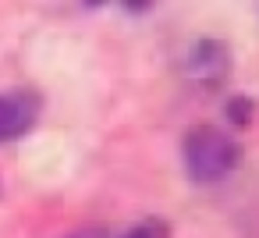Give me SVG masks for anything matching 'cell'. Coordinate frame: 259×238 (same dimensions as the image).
Wrapping results in <instances>:
<instances>
[{"mask_svg": "<svg viewBox=\"0 0 259 238\" xmlns=\"http://www.w3.org/2000/svg\"><path fill=\"white\" fill-rule=\"evenodd\" d=\"M238 142L213 128V125H195L188 128L185 142H181V160H185V174L195 181V185H213L220 178H227L234 167H238Z\"/></svg>", "mask_w": 259, "mask_h": 238, "instance_id": "1", "label": "cell"}, {"mask_svg": "<svg viewBox=\"0 0 259 238\" xmlns=\"http://www.w3.org/2000/svg\"><path fill=\"white\" fill-rule=\"evenodd\" d=\"M39 117V100L25 89L15 93H0V142H15L22 139Z\"/></svg>", "mask_w": 259, "mask_h": 238, "instance_id": "2", "label": "cell"}, {"mask_svg": "<svg viewBox=\"0 0 259 238\" xmlns=\"http://www.w3.org/2000/svg\"><path fill=\"white\" fill-rule=\"evenodd\" d=\"M121 238H170V224L163 217H149V220H139L135 227H128Z\"/></svg>", "mask_w": 259, "mask_h": 238, "instance_id": "3", "label": "cell"}, {"mask_svg": "<svg viewBox=\"0 0 259 238\" xmlns=\"http://www.w3.org/2000/svg\"><path fill=\"white\" fill-rule=\"evenodd\" d=\"M68 238H110V231H107V227H78V231H71Z\"/></svg>", "mask_w": 259, "mask_h": 238, "instance_id": "4", "label": "cell"}]
</instances>
